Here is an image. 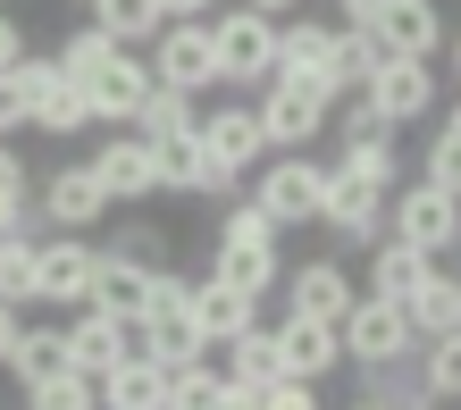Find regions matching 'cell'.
Instances as JSON below:
<instances>
[{"mask_svg":"<svg viewBox=\"0 0 461 410\" xmlns=\"http://www.w3.org/2000/svg\"><path fill=\"white\" fill-rule=\"evenodd\" d=\"M336 335H344V369H394V361H411V352H420L411 310L386 302V293H352L344 318H336Z\"/></svg>","mask_w":461,"mask_h":410,"instance_id":"1","label":"cell"},{"mask_svg":"<svg viewBox=\"0 0 461 410\" xmlns=\"http://www.w3.org/2000/svg\"><path fill=\"white\" fill-rule=\"evenodd\" d=\"M210 34H219V85L260 93L268 67H277V17H260V9H243V0H227V9H210Z\"/></svg>","mask_w":461,"mask_h":410,"instance_id":"2","label":"cell"},{"mask_svg":"<svg viewBox=\"0 0 461 410\" xmlns=\"http://www.w3.org/2000/svg\"><path fill=\"white\" fill-rule=\"evenodd\" d=\"M243 176H252V201L277 227H319V184H328V168L311 151H260Z\"/></svg>","mask_w":461,"mask_h":410,"instance_id":"3","label":"cell"},{"mask_svg":"<svg viewBox=\"0 0 461 410\" xmlns=\"http://www.w3.org/2000/svg\"><path fill=\"white\" fill-rule=\"evenodd\" d=\"M151 76L176 93H219V34H210V17H159L151 34Z\"/></svg>","mask_w":461,"mask_h":410,"instance_id":"4","label":"cell"},{"mask_svg":"<svg viewBox=\"0 0 461 410\" xmlns=\"http://www.w3.org/2000/svg\"><path fill=\"white\" fill-rule=\"evenodd\" d=\"M361 93L377 101V118H386V126H420L428 109H445V93H437V59H420V50H386V59L361 76Z\"/></svg>","mask_w":461,"mask_h":410,"instance_id":"5","label":"cell"},{"mask_svg":"<svg viewBox=\"0 0 461 410\" xmlns=\"http://www.w3.org/2000/svg\"><path fill=\"white\" fill-rule=\"evenodd\" d=\"M151 143V168H159V193H202V201H235L243 193V176L219 168V159L202 151V134L194 126H176V134H143Z\"/></svg>","mask_w":461,"mask_h":410,"instance_id":"6","label":"cell"},{"mask_svg":"<svg viewBox=\"0 0 461 410\" xmlns=\"http://www.w3.org/2000/svg\"><path fill=\"white\" fill-rule=\"evenodd\" d=\"M76 93H85L93 126H134V109H143V93H151V59H134V42H110L85 76H76Z\"/></svg>","mask_w":461,"mask_h":410,"instance_id":"7","label":"cell"},{"mask_svg":"<svg viewBox=\"0 0 461 410\" xmlns=\"http://www.w3.org/2000/svg\"><path fill=\"white\" fill-rule=\"evenodd\" d=\"M386 235H411V243H428V252L445 260V252H461V201L437 176H411V184L386 193Z\"/></svg>","mask_w":461,"mask_h":410,"instance_id":"8","label":"cell"},{"mask_svg":"<svg viewBox=\"0 0 461 410\" xmlns=\"http://www.w3.org/2000/svg\"><path fill=\"white\" fill-rule=\"evenodd\" d=\"M34 209H42V227L93 235L101 218H110V193H101V176L85 168V159H59V168H42V184H34Z\"/></svg>","mask_w":461,"mask_h":410,"instance_id":"9","label":"cell"},{"mask_svg":"<svg viewBox=\"0 0 461 410\" xmlns=\"http://www.w3.org/2000/svg\"><path fill=\"white\" fill-rule=\"evenodd\" d=\"M93 260H101V243H93V235L50 227V243H34V302L76 310V302H85V285H93Z\"/></svg>","mask_w":461,"mask_h":410,"instance_id":"10","label":"cell"},{"mask_svg":"<svg viewBox=\"0 0 461 410\" xmlns=\"http://www.w3.org/2000/svg\"><path fill=\"white\" fill-rule=\"evenodd\" d=\"M319 227L344 235V243H377L386 235V184H369L352 168H328V184H319Z\"/></svg>","mask_w":461,"mask_h":410,"instance_id":"11","label":"cell"},{"mask_svg":"<svg viewBox=\"0 0 461 410\" xmlns=\"http://www.w3.org/2000/svg\"><path fill=\"white\" fill-rule=\"evenodd\" d=\"M85 168L101 176V193H110V209H134V201H151L159 193V168H151V143L143 134H110Z\"/></svg>","mask_w":461,"mask_h":410,"instance_id":"12","label":"cell"},{"mask_svg":"<svg viewBox=\"0 0 461 410\" xmlns=\"http://www.w3.org/2000/svg\"><path fill=\"white\" fill-rule=\"evenodd\" d=\"M85 302L118 310V318H143V310H151V260H143V252H118V243H101Z\"/></svg>","mask_w":461,"mask_h":410,"instance_id":"13","label":"cell"},{"mask_svg":"<svg viewBox=\"0 0 461 410\" xmlns=\"http://www.w3.org/2000/svg\"><path fill=\"white\" fill-rule=\"evenodd\" d=\"M126 352H134V318L101 310V302H76V318H68V361H76V369L101 377L110 361H126Z\"/></svg>","mask_w":461,"mask_h":410,"instance_id":"14","label":"cell"},{"mask_svg":"<svg viewBox=\"0 0 461 410\" xmlns=\"http://www.w3.org/2000/svg\"><path fill=\"white\" fill-rule=\"evenodd\" d=\"M277 361H285L294 377H336V369H344V335H336V318L285 310V326H277Z\"/></svg>","mask_w":461,"mask_h":410,"instance_id":"15","label":"cell"},{"mask_svg":"<svg viewBox=\"0 0 461 410\" xmlns=\"http://www.w3.org/2000/svg\"><path fill=\"white\" fill-rule=\"evenodd\" d=\"M369 34L386 42V50H420V59H437L453 25H445V9H437V0H386V9L369 17Z\"/></svg>","mask_w":461,"mask_h":410,"instance_id":"16","label":"cell"},{"mask_svg":"<svg viewBox=\"0 0 461 410\" xmlns=\"http://www.w3.org/2000/svg\"><path fill=\"white\" fill-rule=\"evenodd\" d=\"M194 134H202V151L219 159V168H252V159L268 151L260 143V118H252V101H227V109H210V118H194Z\"/></svg>","mask_w":461,"mask_h":410,"instance_id":"17","label":"cell"},{"mask_svg":"<svg viewBox=\"0 0 461 410\" xmlns=\"http://www.w3.org/2000/svg\"><path fill=\"white\" fill-rule=\"evenodd\" d=\"M210 277H227L235 293L268 302V285L285 277V252H277V243H243V235H219V252H210Z\"/></svg>","mask_w":461,"mask_h":410,"instance_id":"18","label":"cell"},{"mask_svg":"<svg viewBox=\"0 0 461 410\" xmlns=\"http://www.w3.org/2000/svg\"><path fill=\"white\" fill-rule=\"evenodd\" d=\"M336 34H344V17L328 25V17H277V67H311V76H328L336 67ZM328 93H336V76H328ZM344 101V93H336Z\"/></svg>","mask_w":461,"mask_h":410,"instance_id":"19","label":"cell"},{"mask_svg":"<svg viewBox=\"0 0 461 410\" xmlns=\"http://www.w3.org/2000/svg\"><path fill=\"white\" fill-rule=\"evenodd\" d=\"M428 268H437V252L411 243V235H377L369 243V293H386V302H411V285Z\"/></svg>","mask_w":461,"mask_h":410,"instance_id":"20","label":"cell"},{"mask_svg":"<svg viewBox=\"0 0 461 410\" xmlns=\"http://www.w3.org/2000/svg\"><path fill=\"white\" fill-rule=\"evenodd\" d=\"M344 302H352V268L344 260H303L294 285H285V310H311V318H344Z\"/></svg>","mask_w":461,"mask_h":410,"instance_id":"21","label":"cell"},{"mask_svg":"<svg viewBox=\"0 0 461 410\" xmlns=\"http://www.w3.org/2000/svg\"><path fill=\"white\" fill-rule=\"evenodd\" d=\"M402 310H411V326H420V343L428 335H453V326H461V268H428V277L411 285V302H402Z\"/></svg>","mask_w":461,"mask_h":410,"instance_id":"22","label":"cell"},{"mask_svg":"<svg viewBox=\"0 0 461 410\" xmlns=\"http://www.w3.org/2000/svg\"><path fill=\"white\" fill-rule=\"evenodd\" d=\"M93 402H110V410H159V361H151V352L110 361L93 377Z\"/></svg>","mask_w":461,"mask_h":410,"instance_id":"23","label":"cell"},{"mask_svg":"<svg viewBox=\"0 0 461 410\" xmlns=\"http://www.w3.org/2000/svg\"><path fill=\"white\" fill-rule=\"evenodd\" d=\"M59 369H76V361H68V326H17V343H9L17 394L34 386V377H59Z\"/></svg>","mask_w":461,"mask_h":410,"instance_id":"24","label":"cell"},{"mask_svg":"<svg viewBox=\"0 0 461 410\" xmlns=\"http://www.w3.org/2000/svg\"><path fill=\"white\" fill-rule=\"evenodd\" d=\"M252 310H260V302H252V293H235L227 277H202V285H194V318H202V335H210V343L243 335V326H252Z\"/></svg>","mask_w":461,"mask_h":410,"instance_id":"25","label":"cell"},{"mask_svg":"<svg viewBox=\"0 0 461 410\" xmlns=\"http://www.w3.org/2000/svg\"><path fill=\"white\" fill-rule=\"evenodd\" d=\"M25 126H34V134H59V143H68V134L93 126V109H85V93H76L68 76H50V85L34 93V118H25Z\"/></svg>","mask_w":461,"mask_h":410,"instance_id":"26","label":"cell"},{"mask_svg":"<svg viewBox=\"0 0 461 410\" xmlns=\"http://www.w3.org/2000/svg\"><path fill=\"white\" fill-rule=\"evenodd\" d=\"M159 402H185V410L219 402V369H210V352H194V361H159Z\"/></svg>","mask_w":461,"mask_h":410,"instance_id":"27","label":"cell"},{"mask_svg":"<svg viewBox=\"0 0 461 410\" xmlns=\"http://www.w3.org/2000/svg\"><path fill=\"white\" fill-rule=\"evenodd\" d=\"M159 17H168L159 0H93V25H101L110 42H151Z\"/></svg>","mask_w":461,"mask_h":410,"instance_id":"28","label":"cell"},{"mask_svg":"<svg viewBox=\"0 0 461 410\" xmlns=\"http://www.w3.org/2000/svg\"><path fill=\"white\" fill-rule=\"evenodd\" d=\"M285 361H277V326H243V335H227V377H252V386H260V377H277Z\"/></svg>","mask_w":461,"mask_h":410,"instance_id":"29","label":"cell"},{"mask_svg":"<svg viewBox=\"0 0 461 410\" xmlns=\"http://www.w3.org/2000/svg\"><path fill=\"white\" fill-rule=\"evenodd\" d=\"M336 168H352V176H369V184H402V151H394V134H361V143H344L336 151Z\"/></svg>","mask_w":461,"mask_h":410,"instance_id":"30","label":"cell"},{"mask_svg":"<svg viewBox=\"0 0 461 410\" xmlns=\"http://www.w3.org/2000/svg\"><path fill=\"white\" fill-rule=\"evenodd\" d=\"M420 386H428V402H461V326H453V335H428Z\"/></svg>","mask_w":461,"mask_h":410,"instance_id":"31","label":"cell"},{"mask_svg":"<svg viewBox=\"0 0 461 410\" xmlns=\"http://www.w3.org/2000/svg\"><path fill=\"white\" fill-rule=\"evenodd\" d=\"M194 118H202L194 93H176V85H159V76H151L143 109H134V134H176V126H194Z\"/></svg>","mask_w":461,"mask_h":410,"instance_id":"32","label":"cell"},{"mask_svg":"<svg viewBox=\"0 0 461 410\" xmlns=\"http://www.w3.org/2000/svg\"><path fill=\"white\" fill-rule=\"evenodd\" d=\"M34 243L42 235H0V302L34 310Z\"/></svg>","mask_w":461,"mask_h":410,"instance_id":"33","label":"cell"},{"mask_svg":"<svg viewBox=\"0 0 461 410\" xmlns=\"http://www.w3.org/2000/svg\"><path fill=\"white\" fill-rule=\"evenodd\" d=\"M25 402H34V410H93V377H85V369L34 377V386H25Z\"/></svg>","mask_w":461,"mask_h":410,"instance_id":"34","label":"cell"},{"mask_svg":"<svg viewBox=\"0 0 461 410\" xmlns=\"http://www.w3.org/2000/svg\"><path fill=\"white\" fill-rule=\"evenodd\" d=\"M101 50H110V34H101V25H85V34H68L59 50H50V59H59V76H68V85H76V76H85V67L101 59Z\"/></svg>","mask_w":461,"mask_h":410,"instance_id":"35","label":"cell"},{"mask_svg":"<svg viewBox=\"0 0 461 410\" xmlns=\"http://www.w3.org/2000/svg\"><path fill=\"white\" fill-rule=\"evenodd\" d=\"M420 176H437L445 193L461 201V134H445V126H437V143H428V168H420Z\"/></svg>","mask_w":461,"mask_h":410,"instance_id":"36","label":"cell"},{"mask_svg":"<svg viewBox=\"0 0 461 410\" xmlns=\"http://www.w3.org/2000/svg\"><path fill=\"white\" fill-rule=\"evenodd\" d=\"M0 134H25V85H17V67H0Z\"/></svg>","mask_w":461,"mask_h":410,"instance_id":"37","label":"cell"},{"mask_svg":"<svg viewBox=\"0 0 461 410\" xmlns=\"http://www.w3.org/2000/svg\"><path fill=\"white\" fill-rule=\"evenodd\" d=\"M34 184V168L17 159V134H0V193H25Z\"/></svg>","mask_w":461,"mask_h":410,"instance_id":"38","label":"cell"},{"mask_svg":"<svg viewBox=\"0 0 461 410\" xmlns=\"http://www.w3.org/2000/svg\"><path fill=\"white\" fill-rule=\"evenodd\" d=\"M17 50H25V25L0 9V67H17Z\"/></svg>","mask_w":461,"mask_h":410,"instance_id":"39","label":"cell"},{"mask_svg":"<svg viewBox=\"0 0 461 410\" xmlns=\"http://www.w3.org/2000/svg\"><path fill=\"white\" fill-rule=\"evenodd\" d=\"M17 326H25V302H0V369H9V343H17Z\"/></svg>","mask_w":461,"mask_h":410,"instance_id":"40","label":"cell"},{"mask_svg":"<svg viewBox=\"0 0 461 410\" xmlns=\"http://www.w3.org/2000/svg\"><path fill=\"white\" fill-rule=\"evenodd\" d=\"M377 9H386V0H336V17H344V25H369Z\"/></svg>","mask_w":461,"mask_h":410,"instance_id":"41","label":"cell"},{"mask_svg":"<svg viewBox=\"0 0 461 410\" xmlns=\"http://www.w3.org/2000/svg\"><path fill=\"white\" fill-rule=\"evenodd\" d=\"M159 9H168V17H210L219 0H159Z\"/></svg>","mask_w":461,"mask_h":410,"instance_id":"42","label":"cell"},{"mask_svg":"<svg viewBox=\"0 0 461 410\" xmlns=\"http://www.w3.org/2000/svg\"><path fill=\"white\" fill-rule=\"evenodd\" d=\"M243 9H260V17H294L303 0H243Z\"/></svg>","mask_w":461,"mask_h":410,"instance_id":"43","label":"cell"},{"mask_svg":"<svg viewBox=\"0 0 461 410\" xmlns=\"http://www.w3.org/2000/svg\"><path fill=\"white\" fill-rule=\"evenodd\" d=\"M445 59H453V76H461V25H453V34H445Z\"/></svg>","mask_w":461,"mask_h":410,"instance_id":"44","label":"cell"},{"mask_svg":"<svg viewBox=\"0 0 461 410\" xmlns=\"http://www.w3.org/2000/svg\"><path fill=\"white\" fill-rule=\"evenodd\" d=\"M445 134H461V101H453V109H445Z\"/></svg>","mask_w":461,"mask_h":410,"instance_id":"45","label":"cell"},{"mask_svg":"<svg viewBox=\"0 0 461 410\" xmlns=\"http://www.w3.org/2000/svg\"><path fill=\"white\" fill-rule=\"evenodd\" d=\"M85 9H93V0H85Z\"/></svg>","mask_w":461,"mask_h":410,"instance_id":"46","label":"cell"}]
</instances>
